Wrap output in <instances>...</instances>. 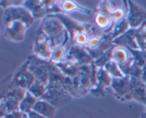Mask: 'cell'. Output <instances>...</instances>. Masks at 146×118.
Masks as SVG:
<instances>
[{
  "instance_id": "obj_1",
  "label": "cell",
  "mask_w": 146,
  "mask_h": 118,
  "mask_svg": "<svg viewBox=\"0 0 146 118\" xmlns=\"http://www.w3.org/2000/svg\"><path fill=\"white\" fill-rule=\"evenodd\" d=\"M29 71L34 75L36 80L43 82L47 86L49 80L52 63L47 62L35 55L29 58Z\"/></svg>"
},
{
  "instance_id": "obj_2",
  "label": "cell",
  "mask_w": 146,
  "mask_h": 118,
  "mask_svg": "<svg viewBox=\"0 0 146 118\" xmlns=\"http://www.w3.org/2000/svg\"><path fill=\"white\" fill-rule=\"evenodd\" d=\"M34 18L28 9L25 7H14L6 9L4 11V24L12 22V21H20L29 27L34 23Z\"/></svg>"
},
{
  "instance_id": "obj_3",
  "label": "cell",
  "mask_w": 146,
  "mask_h": 118,
  "mask_svg": "<svg viewBox=\"0 0 146 118\" xmlns=\"http://www.w3.org/2000/svg\"><path fill=\"white\" fill-rule=\"evenodd\" d=\"M34 51L36 56L41 59H51L53 52L51 41L48 36L40 28L34 44Z\"/></svg>"
},
{
  "instance_id": "obj_4",
  "label": "cell",
  "mask_w": 146,
  "mask_h": 118,
  "mask_svg": "<svg viewBox=\"0 0 146 118\" xmlns=\"http://www.w3.org/2000/svg\"><path fill=\"white\" fill-rule=\"evenodd\" d=\"M29 61L28 60L24 65L19 68L14 76H12L13 83L16 86L22 88L25 90H28L36 80L35 77L29 71Z\"/></svg>"
},
{
  "instance_id": "obj_5",
  "label": "cell",
  "mask_w": 146,
  "mask_h": 118,
  "mask_svg": "<svg viewBox=\"0 0 146 118\" xmlns=\"http://www.w3.org/2000/svg\"><path fill=\"white\" fill-rule=\"evenodd\" d=\"M128 9L126 19L130 27L139 28L146 22V13L142 7L134 3L133 1H128Z\"/></svg>"
},
{
  "instance_id": "obj_6",
  "label": "cell",
  "mask_w": 146,
  "mask_h": 118,
  "mask_svg": "<svg viewBox=\"0 0 146 118\" xmlns=\"http://www.w3.org/2000/svg\"><path fill=\"white\" fill-rule=\"evenodd\" d=\"M71 98L69 92L64 89H47L46 92L40 99L47 101L55 107L61 106Z\"/></svg>"
},
{
  "instance_id": "obj_7",
  "label": "cell",
  "mask_w": 146,
  "mask_h": 118,
  "mask_svg": "<svg viewBox=\"0 0 146 118\" xmlns=\"http://www.w3.org/2000/svg\"><path fill=\"white\" fill-rule=\"evenodd\" d=\"M28 28L24 23L12 21L5 24V37L10 41H21L24 38L26 29Z\"/></svg>"
},
{
  "instance_id": "obj_8",
  "label": "cell",
  "mask_w": 146,
  "mask_h": 118,
  "mask_svg": "<svg viewBox=\"0 0 146 118\" xmlns=\"http://www.w3.org/2000/svg\"><path fill=\"white\" fill-rule=\"evenodd\" d=\"M111 86L115 92V95L123 99L129 93L131 86V77L125 76L124 78H112Z\"/></svg>"
},
{
  "instance_id": "obj_9",
  "label": "cell",
  "mask_w": 146,
  "mask_h": 118,
  "mask_svg": "<svg viewBox=\"0 0 146 118\" xmlns=\"http://www.w3.org/2000/svg\"><path fill=\"white\" fill-rule=\"evenodd\" d=\"M56 107L47 101L38 99L34 105L33 110L46 118H54Z\"/></svg>"
},
{
  "instance_id": "obj_10",
  "label": "cell",
  "mask_w": 146,
  "mask_h": 118,
  "mask_svg": "<svg viewBox=\"0 0 146 118\" xmlns=\"http://www.w3.org/2000/svg\"><path fill=\"white\" fill-rule=\"evenodd\" d=\"M129 53L123 47L114 48L112 53V60L116 63L118 66H123L135 60L134 57L130 56Z\"/></svg>"
},
{
  "instance_id": "obj_11",
  "label": "cell",
  "mask_w": 146,
  "mask_h": 118,
  "mask_svg": "<svg viewBox=\"0 0 146 118\" xmlns=\"http://www.w3.org/2000/svg\"><path fill=\"white\" fill-rule=\"evenodd\" d=\"M95 22L100 28L104 29L106 31H111V33L115 25V21L109 16L101 12H98L96 15Z\"/></svg>"
},
{
  "instance_id": "obj_12",
  "label": "cell",
  "mask_w": 146,
  "mask_h": 118,
  "mask_svg": "<svg viewBox=\"0 0 146 118\" xmlns=\"http://www.w3.org/2000/svg\"><path fill=\"white\" fill-rule=\"evenodd\" d=\"M37 100H38L37 98H36L29 91H27L24 99L19 104V111L23 114H27L30 111L33 110V108Z\"/></svg>"
},
{
  "instance_id": "obj_13",
  "label": "cell",
  "mask_w": 146,
  "mask_h": 118,
  "mask_svg": "<svg viewBox=\"0 0 146 118\" xmlns=\"http://www.w3.org/2000/svg\"><path fill=\"white\" fill-rule=\"evenodd\" d=\"M59 4V7L61 11L65 12H72V11H81L82 13L88 14L91 13V11L88 9L81 7L77 3L71 1H61Z\"/></svg>"
},
{
  "instance_id": "obj_14",
  "label": "cell",
  "mask_w": 146,
  "mask_h": 118,
  "mask_svg": "<svg viewBox=\"0 0 146 118\" xmlns=\"http://www.w3.org/2000/svg\"><path fill=\"white\" fill-rule=\"evenodd\" d=\"M129 27L130 25L126 18L120 21V22L117 23L115 25V26H114L113 31H111V34H109L113 41L116 38H118V36L122 35V34L127 32L128 29H129Z\"/></svg>"
},
{
  "instance_id": "obj_15",
  "label": "cell",
  "mask_w": 146,
  "mask_h": 118,
  "mask_svg": "<svg viewBox=\"0 0 146 118\" xmlns=\"http://www.w3.org/2000/svg\"><path fill=\"white\" fill-rule=\"evenodd\" d=\"M104 69L111 75V78H121L125 76L123 73L118 64L114 62L113 61H109L108 63L106 64L104 67Z\"/></svg>"
},
{
  "instance_id": "obj_16",
  "label": "cell",
  "mask_w": 146,
  "mask_h": 118,
  "mask_svg": "<svg viewBox=\"0 0 146 118\" xmlns=\"http://www.w3.org/2000/svg\"><path fill=\"white\" fill-rule=\"evenodd\" d=\"M47 90V86L44 85L43 82H40L39 80H36L35 82H34L32 85L29 88V89L27 91L32 94L37 99H40L43 95L45 94V92Z\"/></svg>"
},
{
  "instance_id": "obj_17",
  "label": "cell",
  "mask_w": 146,
  "mask_h": 118,
  "mask_svg": "<svg viewBox=\"0 0 146 118\" xmlns=\"http://www.w3.org/2000/svg\"><path fill=\"white\" fill-rule=\"evenodd\" d=\"M23 117H24V114L22 112L20 111H16V112L7 113L1 118H23Z\"/></svg>"
},
{
  "instance_id": "obj_18",
  "label": "cell",
  "mask_w": 146,
  "mask_h": 118,
  "mask_svg": "<svg viewBox=\"0 0 146 118\" xmlns=\"http://www.w3.org/2000/svg\"><path fill=\"white\" fill-rule=\"evenodd\" d=\"M26 115H27V117L28 118H46L34 110L30 111L29 112H28V113L26 114Z\"/></svg>"
},
{
  "instance_id": "obj_19",
  "label": "cell",
  "mask_w": 146,
  "mask_h": 118,
  "mask_svg": "<svg viewBox=\"0 0 146 118\" xmlns=\"http://www.w3.org/2000/svg\"><path fill=\"white\" fill-rule=\"evenodd\" d=\"M23 118H28L27 117V115H26V114H24V117Z\"/></svg>"
},
{
  "instance_id": "obj_20",
  "label": "cell",
  "mask_w": 146,
  "mask_h": 118,
  "mask_svg": "<svg viewBox=\"0 0 146 118\" xmlns=\"http://www.w3.org/2000/svg\"></svg>"
}]
</instances>
